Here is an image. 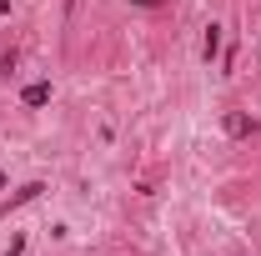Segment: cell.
<instances>
[{"label":"cell","instance_id":"8992f818","mask_svg":"<svg viewBox=\"0 0 261 256\" xmlns=\"http://www.w3.org/2000/svg\"><path fill=\"white\" fill-rule=\"evenodd\" d=\"M136 5H166V0H136Z\"/></svg>","mask_w":261,"mask_h":256},{"label":"cell","instance_id":"7a4b0ae2","mask_svg":"<svg viewBox=\"0 0 261 256\" xmlns=\"http://www.w3.org/2000/svg\"><path fill=\"white\" fill-rule=\"evenodd\" d=\"M221 126H226V136H236V141H241V136H256V121H251L246 111H226Z\"/></svg>","mask_w":261,"mask_h":256},{"label":"cell","instance_id":"ba28073f","mask_svg":"<svg viewBox=\"0 0 261 256\" xmlns=\"http://www.w3.org/2000/svg\"><path fill=\"white\" fill-rule=\"evenodd\" d=\"M256 45H261V35H256Z\"/></svg>","mask_w":261,"mask_h":256},{"label":"cell","instance_id":"6da1fadb","mask_svg":"<svg viewBox=\"0 0 261 256\" xmlns=\"http://www.w3.org/2000/svg\"><path fill=\"white\" fill-rule=\"evenodd\" d=\"M40 191H45L40 181H31V186H20V191L10 196V201H0V216H10V211H20V206H31V201H35Z\"/></svg>","mask_w":261,"mask_h":256},{"label":"cell","instance_id":"277c9868","mask_svg":"<svg viewBox=\"0 0 261 256\" xmlns=\"http://www.w3.org/2000/svg\"><path fill=\"white\" fill-rule=\"evenodd\" d=\"M20 100H25V106H45V100H50V81H31V86H25V91H20Z\"/></svg>","mask_w":261,"mask_h":256},{"label":"cell","instance_id":"5b68a950","mask_svg":"<svg viewBox=\"0 0 261 256\" xmlns=\"http://www.w3.org/2000/svg\"><path fill=\"white\" fill-rule=\"evenodd\" d=\"M10 70H15V50H5V56H0V75H10Z\"/></svg>","mask_w":261,"mask_h":256},{"label":"cell","instance_id":"3957f363","mask_svg":"<svg viewBox=\"0 0 261 256\" xmlns=\"http://www.w3.org/2000/svg\"><path fill=\"white\" fill-rule=\"evenodd\" d=\"M216 56H221V25L211 20V25H206V35H201V61L211 65V61H216Z\"/></svg>","mask_w":261,"mask_h":256},{"label":"cell","instance_id":"52a82bcc","mask_svg":"<svg viewBox=\"0 0 261 256\" xmlns=\"http://www.w3.org/2000/svg\"><path fill=\"white\" fill-rule=\"evenodd\" d=\"M0 191H5V171H0Z\"/></svg>","mask_w":261,"mask_h":256}]
</instances>
